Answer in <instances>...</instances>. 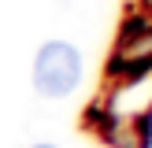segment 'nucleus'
<instances>
[{
	"label": "nucleus",
	"instance_id": "obj_1",
	"mask_svg": "<svg viewBox=\"0 0 152 148\" xmlns=\"http://www.w3.org/2000/svg\"><path fill=\"white\" fill-rule=\"evenodd\" d=\"M82 74H86V63H82V52L71 41H45L34 56L30 78H34V89L41 96L63 100L82 85Z\"/></svg>",
	"mask_w": 152,
	"mask_h": 148
},
{
	"label": "nucleus",
	"instance_id": "obj_2",
	"mask_svg": "<svg viewBox=\"0 0 152 148\" xmlns=\"http://www.w3.org/2000/svg\"><path fill=\"white\" fill-rule=\"evenodd\" d=\"M30 148H56V144H30Z\"/></svg>",
	"mask_w": 152,
	"mask_h": 148
}]
</instances>
